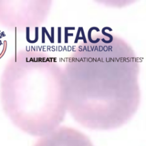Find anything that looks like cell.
Segmentation results:
<instances>
[{
    "mask_svg": "<svg viewBox=\"0 0 146 146\" xmlns=\"http://www.w3.org/2000/svg\"><path fill=\"white\" fill-rule=\"evenodd\" d=\"M34 146H94L83 133L72 128L63 127L39 139Z\"/></svg>",
    "mask_w": 146,
    "mask_h": 146,
    "instance_id": "obj_1",
    "label": "cell"
}]
</instances>
